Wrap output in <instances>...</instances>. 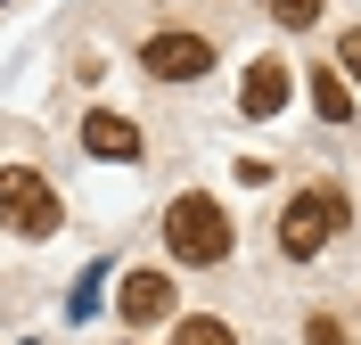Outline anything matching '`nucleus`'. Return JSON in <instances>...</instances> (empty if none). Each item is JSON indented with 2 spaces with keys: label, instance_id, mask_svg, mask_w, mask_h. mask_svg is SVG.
<instances>
[{
  "label": "nucleus",
  "instance_id": "13",
  "mask_svg": "<svg viewBox=\"0 0 361 345\" xmlns=\"http://www.w3.org/2000/svg\"><path fill=\"white\" fill-rule=\"evenodd\" d=\"M132 345H140V337H132Z\"/></svg>",
  "mask_w": 361,
  "mask_h": 345
},
{
  "label": "nucleus",
  "instance_id": "3",
  "mask_svg": "<svg viewBox=\"0 0 361 345\" xmlns=\"http://www.w3.org/2000/svg\"><path fill=\"white\" fill-rule=\"evenodd\" d=\"M0 222L17 230V238H49V230L66 222V198L33 164H0Z\"/></svg>",
  "mask_w": 361,
  "mask_h": 345
},
{
  "label": "nucleus",
  "instance_id": "4",
  "mask_svg": "<svg viewBox=\"0 0 361 345\" xmlns=\"http://www.w3.org/2000/svg\"><path fill=\"white\" fill-rule=\"evenodd\" d=\"M140 74H157V83H205L214 74V42L205 33H148L140 42Z\"/></svg>",
  "mask_w": 361,
  "mask_h": 345
},
{
  "label": "nucleus",
  "instance_id": "9",
  "mask_svg": "<svg viewBox=\"0 0 361 345\" xmlns=\"http://www.w3.org/2000/svg\"><path fill=\"white\" fill-rule=\"evenodd\" d=\"M173 345H238V337H230L214 313H189V321H173Z\"/></svg>",
  "mask_w": 361,
  "mask_h": 345
},
{
  "label": "nucleus",
  "instance_id": "6",
  "mask_svg": "<svg viewBox=\"0 0 361 345\" xmlns=\"http://www.w3.org/2000/svg\"><path fill=\"white\" fill-rule=\"evenodd\" d=\"M82 148H90L99 164H140V148H148V140H140V123H132V115L90 107V115H82Z\"/></svg>",
  "mask_w": 361,
  "mask_h": 345
},
{
  "label": "nucleus",
  "instance_id": "10",
  "mask_svg": "<svg viewBox=\"0 0 361 345\" xmlns=\"http://www.w3.org/2000/svg\"><path fill=\"white\" fill-rule=\"evenodd\" d=\"M271 17L288 25V33H304V25H320V0H271Z\"/></svg>",
  "mask_w": 361,
  "mask_h": 345
},
{
  "label": "nucleus",
  "instance_id": "7",
  "mask_svg": "<svg viewBox=\"0 0 361 345\" xmlns=\"http://www.w3.org/2000/svg\"><path fill=\"white\" fill-rule=\"evenodd\" d=\"M288 91H295L288 58H255V66H247V83H238V107H247V123H271V115L288 107Z\"/></svg>",
  "mask_w": 361,
  "mask_h": 345
},
{
  "label": "nucleus",
  "instance_id": "11",
  "mask_svg": "<svg viewBox=\"0 0 361 345\" xmlns=\"http://www.w3.org/2000/svg\"><path fill=\"white\" fill-rule=\"evenodd\" d=\"M337 74H345V83H361V25H345V33H337Z\"/></svg>",
  "mask_w": 361,
  "mask_h": 345
},
{
  "label": "nucleus",
  "instance_id": "1",
  "mask_svg": "<svg viewBox=\"0 0 361 345\" xmlns=\"http://www.w3.org/2000/svg\"><path fill=\"white\" fill-rule=\"evenodd\" d=\"M230 247H238V230H230V214L214 206L205 189H180L173 206H164V255L214 272V263H230Z\"/></svg>",
  "mask_w": 361,
  "mask_h": 345
},
{
  "label": "nucleus",
  "instance_id": "8",
  "mask_svg": "<svg viewBox=\"0 0 361 345\" xmlns=\"http://www.w3.org/2000/svg\"><path fill=\"white\" fill-rule=\"evenodd\" d=\"M312 107H320V123H353V83L337 66H312Z\"/></svg>",
  "mask_w": 361,
  "mask_h": 345
},
{
  "label": "nucleus",
  "instance_id": "2",
  "mask_svg": "<svg viewBox=\"0 0 361 345\" xmlns=\"http://www.w3.org/2000/svg\"><path fill=\"white\" fill-rule=\"evenodd\" d=\"M337 230H345V189L337 181H312V189H295L288 214H279V255H288V263H312Z\"/></svg>",
  "mask_w": 361,
  "mask_h": 345
},
{
  "label": "nucleus",
  "instance_id": "5",
  "mask_svg": "<svg viewBox=\"0 0 361 345\" xmlns=\"http://www.w3.org/2000/svg\"><path fill=\"white\" fill-rule=\"evenodd\" d=\"M115 321H132V329L173 321V279L164 272H123L115 279Z\"/></svg>",
  "mask_w": 361,
  "mask_h": 345
},
{
  "label": "nucleus",
  "instance_id": "12",
  "mask_svg": "<svg viewBox=\"0 0 361 345\" xmlns=\"http://www.w3.org/2000/svg\"><path fill=\"white\" fill-rule=\"evenodd\" d=\"M304 345H345V321L337 313H312V321H304Z\"/></svg>",
  "mask_w": 361,
  "mask_h": 345
}]
</instances>
